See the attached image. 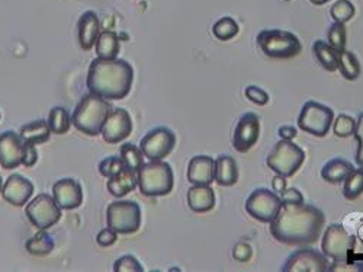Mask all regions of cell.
Returning <instances> with one entry per match:
<instances>
[{"label":"cell","instance_id":"41","mask_svg":"<svg viewBox=\"0 0 363 272\" xmlns=\"http://www.w3.org/2000/svg\"><path fill=\"white\" fill-rule=\"evenodd\" d=\"M116 240H118V233L115 230H112L111 227L101 230L96 236V244L102 248H109V246L115 245Z\"/></svg>","mask_w":363,"mask_h":272},{"label":"cell","instance_id":"47","mask_svg":"<svg viewBox=\"0 0 363 272\" xmlns=\"http://www.w3.org/2000/svg\"><path fill=\"white\" fill-rule=\"evenodd\" d=\"M310 2L313 5H317V6H321V5H325L327 2H330V0H310Z\"/></svg>","mask_w":363,"mask_h":272},{"label":"cell","instance_id":"38","mask_svg":"<svg viewBox=\"0 0 363 272\" xmlns=\"http://www.w3.org/2000/svg\"><path fill=\"white\" fill-rule=\"evenodd\" d=\"M113 271L118 272H127V271H144V266L140 263V261L134 255H124L121 256L115 263H113Z\"/></svg>","mask_w":363,"mask_h":272},{"label":"cell","instance_id":"11","mask_svg":"<svg viewBox=\"0 0 363 272\" xmlns=\"http://www.w3.org/2000/svg\"><path fill=\"white\" fill-rule=\"evenodd\" d=\"M25 214L35 227L47 230L62 219V207L57 204L54 197L48 194H40L33 201L28 202Z\"/></svg>","mask_w":363,"mask_h":272},{"label":"cell","instance_id":"32","mask_svg":"<svg viewBox=\"0 0 363 272\" xmlns=\"http://www.w3.org/2000/svg\"><path fill=\"white\" fill-rule=\"evenodd\" d=\"M119 156H121V159H123L125 168L135 173L144 165V155L141 152V148L133 143H125L121 146Z\"/></svg>","mask_w":363,"mask_h":272},{"label":"cell","instance_id":"27","mask_svg":"<svg viewBox=\"0 0 363 272\" xmlns=\"http://www.w3.org/2000/svg\"><path fill=\"white\" fill-rule=\"evenodd\" d=\"M54 245L55 244H54L52 236L50 233H47L45 230L40 229V232L37 234H34L31 239L26 240L25 248L29 254L34 256H45L52 252Z\"/></svg>","mask_w":363,"mask_h":272},{"label":"cell","instance_id":"42","mask_svg":"<svg viewBox=\"0 0 363 272\" xmlns=\"http://www.w3.org/2000/svg\"><path fill=\"white\" fill-rule=\"evenodd\" d=\"M279 197H281V201L286 202V204H302L304 202V195H302L301 191L296 188H285Z\"/></svg>","mask_w":363,"mask_h":272},{"label":"cell","instance_id":"4","mask_svg":"<svg viewBox=\"0 0 363 272\" xmlns=\"http://www.w3.org/2000/svg\"><path fill=\"white\" fill-rule=\"evenodd\" d=\"M140 192L144 197H164L173 191L174 175L167 162L150 161L137 172Z\"/></svg>","mask_w":363,"mask_h":272},{"label":"cell","instance_id":"16","mask_svg":"<svg viewBox=\"0 0 363 272\" xmlns=\"http://www.w3.org/2000/svg\"><path fill=\"white\" fill-rule=\"evenodd\" d=\"M25 155V141L15 131L0 134V166L4 169H15L22 165Z\"/></svg>","mask_w":363,"mask_h":272},{"label":"cell","instance_id":"8","mask_svg":"<svg viewBox=\"0 0 363 272\" xmlns=\"http://www.w3.org/2000/svg\"><path fill=\"white\" fill-rule=\"evenodd\" d=\"M335 121V111L317 101H308L302 105L298 116L299 130L314 137H325Z\"/></svg>","mask_w":363,"mask_h":272},{"label":"cell","instance_id":"46","mask_svg":"<svg viewBox=\"0 0 363 272\" xmlns=\"http://www.w3.org/2000/svg\"><path fill=\"white\" fill-rule=\"evenodd\" d=\"M272 187H274V190H275L277 192L281 194V192L286 188V178H284V176H281V175L275 176L274 180H272Z\"/></svg>","mask_w":363,"mask_h":272},{"label":"cell","instance_id":"7","mask_svg":"<svg viewBox=\"0 0 363 272\" xmlns=\"http://www.w3.org/2000/svg\"><path fill=\"white\" fill-rule=\"evenodd\" d=\"M106 224L118 234H134L141 227V208L135 201H113L106 208Z\"/></svg>","mask_w":363,"mask_h":272},{"label":"cell","instance_id":"15","mask_svg":"<svg viewBox=\"0 0 363 272\" xmlns=\"http://www.w3.org/2000/svg\"><path fill=\"white\" fill-rule=\"evenodd\" d=\"M133 131V119L127 109L113 108L102 129V137L108 144L123 143Z\"/></svg>","mask_w":363,"mask_h":272},{"label":"cell","instance_id":"19","mask_svg":"<svg viewBox=\"0 0 363 272\" xmlns=\"http://www.w3.org/2000/svg\"><path fill=\"white\" fill-rule=\"evenodd\" d=\"M188 180L192 185H211L216 180V159L206 155L194 156L188 166Z\"/></svg>","mask_w":363,"mask_h":272},{"label":"cell","instance_id":"43","mask_svg":"<svg viewBox=\"0 0 363 272\" xmlns=\"http://www.w3.org/2000/svg\"><path fill=\"white\" fill-rule=\"evenodd\" d=\"M38 162V152L34 144H25V155L22 165L26 168H33Z\"/></svg>","mask_w":363,"mask_h":272},{"label":"cell","instance_id":"13","mask_svg":"<svg viewBox=\"0 0 363 272\" xmlns=\"http://www.w3.org/2000/svg\"><path fill=\"white\" fill-rule=\"evenodd\" d=\"M284 272H301V271H330L331 263L328 262V258L318 252L317 249L308 248V246H299V249L294 251L285 261V263L281 268Z\"/></svg>","mask_w":363,"mask_h":272},{"label":"cell","instance_id":"10","mask_svg":"<svg viewBox=\"0 0 363 272\" xmlns=\"http://www.w3.org/2000/svg\"><path fill=\"white\" fill-rule=\"evenodd\" d=\"M281 207V197L269 188H256L245 204V208L250 217L267 224L277 219Z\"/></svg>","mask_w":363,"mask_h":272},{"label":"cell","instance_id":"23","mask_svg":"<svg viewBox=\"0 0 363 272\" xmlns=\"http://www.w3.org/2000/svg\"><path fill=\"white\" fill-rule=\"evenodd\" d=\"M138 185V180H137V173L125 169L121 172L118 176L109 178L108 179V184L106 188L109 191L111 195H113L115 198H123L127 194L133 192Z\"/></svg>","mask_w":363,"mask_h":272},{"label":"cell","instance_id":"12","mask_svg":"<svg viewBox=\"0 0 363 272\" xmlns=\"http://www.w3.org/2000/svg\"><path fill=\"white\" fill-rule=\"evenodd\" d=\"M176 146V134L169 127L150 130L140 141V148L148 161H163Z\"/></svg>","mask_w":363,"mask_h":272},{"label":"cell","instance_id":"21","mask_svg":"<svg viewBox=\"0 0 363 272\" xmlns=\"http://www.w3.org/2000/svg\"><path fill=\"white\" fill-rule=\"evenodd\" d=\"M188 205L194 213H208L216 207V192L211 185H194L188 191Z\"/></svg>","mask_w":363,"mask_h":272},{"label":"cell","instance_id":"24","mask_svg":"<svg viewBox=\"0 0 363 272\" xmlns=\"http://www.w3.org/2000/svg\"><path fill=\"white\" fill-rule=\"evenodd\" d=\"M353 165L347 162L346 159L342 158H335L328 161L323 169H321V178L324 183L331 184V185H337L342 184L346 179V176L353 170Z\"/></svg>","mask_w":363,"mask_h":272},{"label":"cell","instance_id":"30","mask_svg":"<svg viewBox=\"0 0 363 272\" xmlns=\"http://www.w3.org/2000/svg\"><path fill=\"white\" fill-rule=\"evenodd\" d=\"M343 184V197L349 201H356L363 194V166L353 169Z\"/></svg>","mask_w":363,"mask_h":272},{"label":"cell","instance_id":"26","mask_svg":"<svg viewBox=\"0 0 363 272\" xmlns=\"http://www.w3.org/2000/svg\"><path fill=\"white\" fill-rule=\"evenodd\" d=\"M313 53L321 67L327 72H336L337 70V62H339V50L331 47L325 41H315L313 44Z\"/></svg>","mask_w":363,"mask_h":272},{"label":"cell","instance_id":"29","mask_svg":"<svg viewBox=\"0 0 363 272\" xmlns=\"http://www.w3.org/2000/svg\"><path fill=\"white\" fill-rule=\"evenodd\" d=\"M337 70H340L342 76L347 80H356L360 76L362 67L357 57L352 53L345 50H339V62H337Z\"/></svg>","mask_w":363,"mask_h":272},{"label":"cell","instance_id":"2","mask_svg":"<svg viewBox=\"0 0 363 272\" xmlns=\"http://www.w3.org/2000/svg\"><path fill=\"white\" fill-rule=\"evenodd\" d=\"M87 87L108 101L124 99L133 87L134 69L123 58L92 60L87 72Z\"/></svg>","mask_w":363,"mask_h":272},{"label":"cell","instance_id":"49","mask_svg":"<svg viewBox=\"0 0 363 272\" xmlns=\"http://www.w3.org/2000/svg\"><path fill=\"white\" fill-rule=\"evenodd\" d=\"M356 268H357V269H363V263H357Z\"/></svg>","mask_w":363,"mask_h":272},{"label":"cell","instance_id":"18","mask_svg":"<svg viewBox=\"0 0 363 272\" xmlns=\"http://www.w3.org/2000/svg\"><path fill=\"white\" fill-rule=\"evenodd\" d=\"M52 197L62 210H76L83 202L82 185L76 179H60L52 187Z\"/></svg>","mask_w":363,"mask_h":272},{"label":"cell","instance_id":"20","mask_svg":"<svg viewBox=\"0 0 363 272\" xmlns=\"http://www.w3.org/2000/svg\"><path fill=\"white\" fill-rule=\"evenodd\" d=\"M77 36L80 48L84 51L92 50L101 36V22L95 12H84L77 23Z\"/></svg>","mask_w":363,"mask_h":272},{"label":"cell","instance_id":"31","mask_svg":"<svg viewBox=\"0 0 363 272\" xmlns=\"http://www.w3.org/2000/svg\"><path fill=\"white\" fill-rule=\"evenodd\" d=\"M95 47L98 57L116 58L119 54V38L113 31H104L101 33Z\"/></svg>","mask_w":363,"mask_h":272},{"label":"cell","instance_id":"9","mask_svg":"<svg viewBox=\"0 0 363 272\" xmlns=\"http://www.w3.org/2000/svg\"><path fill=\"white\" fill-rule=\"evenodd\" d=\"M354 245L356 237L349 233L343 224L339 223L330 224L321 236L323 254L336 263L346 262L347 254L354 249Z\"/></svg>","mask_w":363,"mask_h":272},{"label":"cell","instance_id":"33","mask_svg":"<svg viewBox=\"0 0 363 272\" xmlns=\"http://www.w3.org/2000/svg\"><path fill=\"white\" fill-rule=\"evenodd\" d=\"M238 31H240L238 23L230 16H224L218 19L213 26V33L216 38H218L220 41H228L234 38L238 34Z\"/></svg>","mask_w":363,"mask_h":272},{"label":"cell","instance_id":"5","mask_svg":"<svg viewBox=\"0 0 363 272\" xmlns=\"http://www.w3.org/2000/svg\"><path fill=\"white\" fill-rule=\"evenodd\" d=\"M256 43L266 57L275 60L294 58L302 50L299 38L284 29H263L257 34Z\"/></svg>","mask_w":363,"mask_h":272},{"label":"cell","instance_id":"25","mask_svg":"<svg viewBox=\"0 0 363 272\" xmlns=\"http://www.w3.org/2000/svg\"><path fill=\"white\" fill-rule=\"evenodd\" d=\"M51 129L47 119H37L34 123H29L21 127L19 134L25 144H44L51 137Z\"/></svg>","mask_w":363,"mask_h":272},{"label":"cell","instance_id":"35","mask_svg":"<svg viewBox=\"0 0 363 272\" xmlns=\"http://www.w3.org/2000/svg\"><path fill=\"white\" fill-rule=\"evenodd\" d=\"M328 44L335 47L336 50H345L346 48V26L340 22H333L328 26L327 31Z\"/></svg>","mask_w":363,"mask_h":272},{"label":"cell","instance_id":"6","mask_svg":"<svg viewBox=\"0 0 363 272\" xmlns=\"http://www.w3.org/2000/svg\"><path fill=\"white\" fill-rule=\"evenodd\" d=\"M306 162V152L292 140L281 138L266 158L270 170L284 178L294 176Z\"/></svg>","mask_w":363,"mask_h":272},{"label":"cell","instance_id":"50","mask_svg":"<svg viewBox=\"0 0 363 272\" xmlns=\"http://www.w3.org/2000/svg\"><path fill=\"white\" fill-rule=\"evenodd\" d=\"M0 116H2V115H0Z\"/></svg>","mask_w":363,"mask_h":272},{"label":"cell","instance_id":"34","mask_svg":"<svg viewBox=\"0 0 363 272\" xmlns=\"http://www.w3.org/2000/svg\"><path fill=\"white\" fill-rule=\"evenodd\" d=\"M354 130H356V119L347 114H340L337 118H335V121H333V131H335L337 137H342V138L350 137L353 136Z\"/></svg>","mask_w":363,"mask_h":272},{"label":"cell","instance_id":"40","mask_svg":"<svg viewBox=\"0 0 363 272\" xmlns=\"http://www.w3.org/2000/svg\"><path fill=\"white\" fill-rule=\"evenodd\" d=\"M245 95L249 101H252L259 107H264L269 104V94L259 86H255V85L247 86L245 90Z\"/></svg>","mask_w":363,"mask_h":272},{"label":"cell","instance_id":"1","mask_svg":"<svg viewBox=\"0 0 363 272\" xmlns=\"http://www.w3.org/2000/svg\"><path fill=\"white\" fill-rule=\"evenodd\" d=\"M325 226L323 210L313 204H286L270 223V234L286 246H311L317 244Z\"/></svg>","mask_w":363,"mask_h":272},{"label":"cell","instance_id":"48","mask_svg":"<svg viewBox=\"0 0 363 272\" xmlns=\"http://www.w3.org/2000/svg\"><path fill=\"white\" fill-rule=\"evenodd\" d=\"M2 188H4V180H2V176H0V192H2Z\"/></svg>","mask_w":363,"mask_h":272},{"label":"cell","instance_id":"28","mask_svg":"<svg viewBox=\"0 0 363 272\" xmlns=\"http://www.w3.org/2000/svg\"><path fill=\"white\" fill-rule=\"evenodd\" d=\"M47 121H48L51 131L58 134V136H63V134L69 133L70 127L73 124L72 114L65 107H55V108H52L50 111V115H48Z\"/></svg>","mask_w":363,"mask_h":272},{"label":"cell","instance_id":"17","mask_svg":"<svg viewBox=\"0 0 363 272\" xmlns=\"http://www.w3.org/2000/svg\"><path fill=\"white\" fill-rule=\"evenodd\" d=\"M34 194V184L28 178L13 173L11 175L2 188V195L5 201L15 207L25 205L29 200H31Z\"/></svg>","mask_w":363,"mask_h":272},{"label":"cell","instance_id":"44","mask_svg":"<svg viewBox=\"0 0 363 272\" xmlns=\"http://www.w3.org/2000/svg\"><path fill=\"white\" fill-rule=\"evenodd\" d=\"M252 255V249L249 245H238L235 249H234V258L240 262H246L249 261Z\"/></svg>","mask_w":363,"mask_h":272},{"label":"cell","instance_id":"39","mask_svg":"<svg viewBox=\"0 0 363 272\" xmlns=\"http://www.w3.org/2000/svg\"><path fill=\"white\" fill-rule=\"evenodd\" d=\"M353 136L357 143L354 161H356L357 166H363V112H360L356 119V130H354Z\"/></svg>","mask_w":363,"mask_h":272},{"label":"cell","instance_id":"37","mask_svg":"<svg viewBox=\"0 0 363 272\" xmlns=\"http://www.w3.org/2000/svg\"><path fill=\"white\" fill-rule=\"evenodd\" d=\"M99 173L105 178H113V176H118L121 172L125 170V165L123 162V159H121V156H109V158H105L104 161L99 162Z\"/></svg>","mask_w":363,"mask_h":272},{"label":"cell","instance_id":"45","mask_svg":"<svg viewBox=\"0 0 363 272\" xmlns=\"http://www.w3.org/2000/svg\"><path fill=\"white\" fill-rule=\"evenodd\" d=\"M296 133H298V131H296L294 127H291V126H282V127H279V130H278L279 137L284 138V140H292L294 137H296Z\"/></svg>","mask_w":363,"mask_h":272},{"label":"cell","instance_id":"14","mask_svg":"<svg viewBox=\"0 0 363 272\" xmlns=\"http://www.w3.org/2000/svg\"><path fill=\"white\" fill-rule=\"evenodd\" d=\"M260 137V118L255 112H245L237 121L233 133V147L238 153H247Z\"/></svg>","mask_w":363,"mask_h":272},{"label":"cell","instance_id":"22","mask_svg":"<svg viewBox=\"0 0 363 272\" xmlns=\"http://www.w3.org/2000/svg\"><path fill=\"white\" fill-rule=\"evenodd\" d=\"M238 180V165L234 158L220 155L216 159V183L220 187H233Z\"/></svg>","mask_w":363,"mask_h":272},{"label":"cell","instance_id":"3","mask_svg":"<svg viewBox=\"0 0 363 272\" xmlns=\"http://www.w3.org/2000/svg\"><path fill=\"white\" fill-rule=\"evenodd\" d=\"M112 109L113 107L108 99L92 92L86 94L72 115L73 124L83 134L96 137L102 133Z\"/></svg>","mask_w":363,"mask_h":272},{"label":"cell","instance_id":"36","mask_svg":"<svg viewBox=\"0 0 363 272\" xmlns=\"http://www.w3.org/2000/svg\"><path fill=\"white\" fill-rule=\"evenodd\" d=\"M330 15L333 19H335V22L346 23L354 16V6L352 5V2H349V0H339V2H336L331 6Z\"/></svg>","mask_w":363,"mask_h":272}]
</instances>
